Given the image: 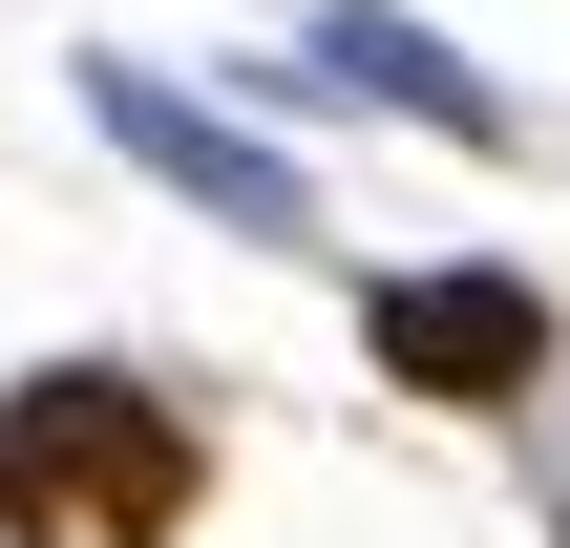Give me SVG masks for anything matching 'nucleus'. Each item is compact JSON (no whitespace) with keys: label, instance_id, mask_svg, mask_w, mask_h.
Instances as JSON below:
<instances>
[{"label":"nucleus","instance_id":"nucleus-1","mask_svg":"<svg viewBox=\"0 0 570 548\" xmlns=\"http://www.w3.org/2000/svg\"><path fill=\"white\" fill-rule=\"evenodd\" d=\"M212 507V444L127 359H21L0 380V548H169Z\"/></svg>","mask_w":570,"mask_h":548},{"label":"nucleus","instance_id":"nucleus-2","mask_svg":"<svg viewBox=\"0 0 570 548\" xmlns=\"http://www.w3.org/2000/svg\"><path fill=\"white\" fill-rule=\"evenodd\" d=\"M85 127H106V148H127L148 190H190L212 232H317V190H296V148H254L233 106H190V84H169V63H127V42L85 63Z\"/></svg>","mask_w":570,"mask_h":548},{"label":"nucleus","instance_id":"nucleus-3","mask_svg":"<svg viewBox=\"0 0 570 548\" xmlns=\"http://www.w3.org/2000/svg\"><path fill=\"white\" fill-rule=\"evenodd\" d=\"M360 359L402 401H529L550 380V296L529 275H381L360 296Z\"/></svg>","mask_w":570,"mask_h":548},{"label":"nucleus","instance_id":"nucleus-4","mask_svg":"<svg viewBox=\"0 0 570 548\" xmlns=\"http://www.w3.org/2000/svg\"><path fill=\"white\" fill-rule=\"evenodd\" d=\"M296 63H317V84H360V106H381V127H423V148H508V84H487L444 21H402V0H317V21H296Z\"/></svg>","mask_w":570,"mask_h":548}]
</instances>
